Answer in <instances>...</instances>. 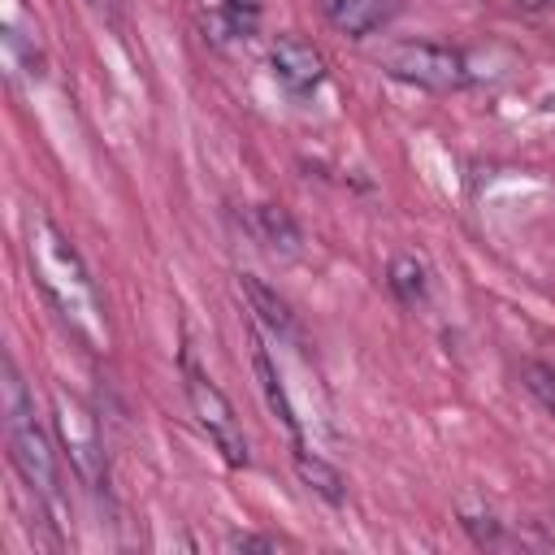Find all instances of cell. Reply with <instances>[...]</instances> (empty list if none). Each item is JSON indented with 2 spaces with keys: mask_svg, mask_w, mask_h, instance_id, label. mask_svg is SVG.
Instances as JSON below:
<instances>
[{
  "mask_svg": "<svg viewBox=\"0 0 555 555\" xmlns=\"http://www.w3.org/2000/svg\"><path fill=\"white\" fill-rule=\"evenodd\" d=\"M251 364H256V377H260V390H264V403H269V412L282 421V429L291 434V447L299 451L304 447V434H299V416H295V408H291V399H286V390H282V377H278V364H273V356H269V347L256 338V347H251Z\"/></svg>",
  "mask_w": 555,
  "mask_h": 555,
  "instance_id": "cell-8",
  "label": "cell"
},
{
  "mask_svg": "<svg viewBox=\"0 0 555 555\" xmlns=\"http://www.w3.org/2000/svg\"><path fill=\"white\" fill-rule=\"evenodd\" d=\"M516 4H520V9H525V13H538V9H546V4H551V0H516Z\"/></svg>",
  "mask_w": 555,
  "mask_h": 555,
  "instance_id": "cell-17",
  "label": "cell"
},
{
  "mask_svg": "<svg viewBox=\"0 0 555 555\" xmlns=\"http://www.w3.org/2000/svg\"><path fill=\"white\" fill-rule=\"evenodd\" d=\"M26 256H30L35 282H39L43 295L65 312V321H74L87 338H100V299H95L91 273H87L82 256L74 251V243H69L48 217H35V221H30Z\"/></svg>",
  "mask_w": 555,
  "mask_h": 555,
  "instance_id": "cell-1",
  "label": "cell"
},
{
  "mask_svg": "<svg viewBox=\"0 0 555 555\" xmlns=\"http://www.w3.org/2000/svg\"><path fill=\"white\" fill-rule=\"evenodd\" d=\"M182 386H186V403H191L199 429L212 438V447L221 451V460H225L230 468H247V464H251V451H247L243 425H238L230 399L221 395V386L191 360V351H182Z\"/></svg>",
  "mask_w": 555,
  "mask_h": 555,
  "instance_id": "cell-4",
  "label": "cell"
},
{
  "mask_svg": "<svg viewBox=\"0 0 555 555\" xmlns=\"http://www.w3.org/2000/svg\"><path fill=\"white\" fill-rule=\"evenodd\" d=\"M321 13L330 17L334 30L351 35V39H364V35H373L377 26L390 22L395 0H321Z\"/></svg>",
  "mask_w": 555,
  "mask_h": 555,
  "instance_id": "cell-7",
  "label": "cell"
},
{
  "mask_svg": "<svg viewBox=\"0 0 555 555\" xmlns=\"http://www.w3.org/2000/svg\"><path fill=\"white\" fill-rule=\"evenodd\" d=\"M238 286H243V295H247V304H251V312L278 334V338H291V343H299V321H295V312H291V304L278 295V291H269L256 273H243L238 278Z\"/></svg>",
  "mask_w": 555,
  "mask_h": 555,
  "instance_id": "cell-9",
  "label": "cell"
},
{
  "mask_svg": "<svg viewBox=\"0 0 555 555\" xmlns=\"http://www.w3.org/2000/svg\"><path fill=\"white\" fill-rule=\"evenodd\" d=\"M269 65H273V78L295 91V95H308L325 82V56L321 48H312L308 39L299 35H278L273 48H269Z\"/></svg>",
  "mask_w": 555,
  "mask_h": 555,
  "instance_id": "cell-6",
  "label": "cell"
},
{
  "mask_svg": "<svg viewBox=\"0 0 555 555\" xmlns=\"http://www.w3.org/2000/svg\"><path fill=\"white\" fill-rule=\"evenodd\" d=\"M260 230H264V238L273 243V247H282L286 256H295L299 251V230H295V221L286 217V208H278V204H260Z\"/></svg>",
  "mask_w": 555,
  "mask_h": 555,
  "instance_id": "cell-12",
  "label": "cell"
},
{
  "mask_svg": "<svg viewBox=\"0 0 555 555\" xmlns=\"http://www.w3.org/2000/svg\"><path fill=\"white\" fill-rule=\"evenodd\" d=\"M382 69L399 82L425 87V91H460L468 82V56L447 43L429 39H403L382 52Z\"/></svg>",
  "mask_w": 555,
  "mask_h": 555,
  "instance_id": "cell-5",
  "label": "cell"
},
{
  "mask_svg": "<svg viewBox=\"0 0 555 555\" xmlns=\"http://www.w3.org/2000/svg\"><path fill=\"white\" fill-rule=\"evenodd\" d=\"M0 412H4V442H9V460L17 468V477L43 499L56 503L61 490V473H56V451L43 434V425L35 421V399L17 373V364L4 356V382H0Z\"/></svg>",
  "mask_w": 555,
  "mask_h": 555,
  "instance_id": "cell-2",
  "label": "cell"
},
{
  "mask_svg": "<svg viewBox=\"0 0 555 555\" xmlns=\"http://www.w3.org/2000/svg\"><path fill=\"white\" fill-rule=\"evenodd\" d=\"M260 4L264 0H221V13H225V26L234 30V35H251V26H256V17H260Z\"/></svg>",
  "mask_w": 555,
  "mask_h": 555,
  "instance_id": "cell-14",
  "label": "cell"
},
{
  "mask_svg": "<svg viewBox=\"0 0 555 555\" xmlns=\"http://www.w3.org/2000/svg\"><path fill=\"white\" fill-rule=\"evenodd\" d=\"M295 468H299V477H304V486H308L312 494H321L330 507H343V499H347V481H343V473H338L330 460L308 455V451L299 447V451H295Z\"/></svg>",
  "mask_w": 555,
  "mask_h": 555,
  "instance_id": "cell-10",
  "label": "cell"
},
{
  "mask_svg": "<svg viewBox=\"0 0 555 555\" xmlns=\"http://www.w3.org/2000/svg\"><path fill=\"white\" fill-rule=\"evenodd\" d=\"M234 551H278V538H260V533H234L230 538Z\"/></svg>",
  "mask_w": 555,
  "mask_h": 555,
  "instance_id": "cell-15",
  "label": "cell"
},
{
  "mask_svg": "<svg viewBox=\"0 0 555 555\" xmlns=\"http://www.w3.org/2000/svg\"><path fill=\"white\" fill-rule=\"evenodd\" d=\"M91 4H95L104 17H117V0H91Z\"/></svg>",
  "mask_w": 555,
  "mask_h": 555,
  "instance_id": "cell-16",
  "label": "cell"
},
{
  "mask_svg": "<svg viewBox=\"0 0 555 555\" xmlns=\"http://www.w3.org/2000/svg\"><path fill=\"white\" fill-rule=\"evenodd\" d=\"M52 425H56V438H61V451H65L74 477L91 494H100L108 486V460H104V438H100L95 412L78 395L52 390Z\"/></svg>",
  "mask_w": 555,
  "mask_h": 555,
  "instance_id": "cell-3",
  "label": "cell"
},
{
  "mask_svg": "<svg viewBox=\"0 0 555 555\" xmlns=\"http://www.w3.org/2000/svg\"><path fill=\"white\" fill-rule=\"evenodd\" d=\"M386 282L399 295V304H425V295H429V269L416 256H395Z\"/></svg>",
  "mask_w": 555,
  "mask_h": 555,
  "instance_id": "cell-11",
  "label": "cell"
},
{
  "mask_svg": "<svg viewBox=\"0 0 555 555\" xmlns=\"http://www.w3.org/2000/svg\"><path fill=\"white\" fill-rule=\"evenodd\" d=\"M520 377H525V386H529V395L555 416V369H546V364H520Z\"/></svg>",
  "mask_w": 555,
  "mask_h": 555,
  "instance_id": "cell-13",
  "label": "cell"
}]
</instances>
